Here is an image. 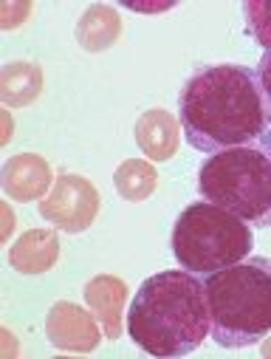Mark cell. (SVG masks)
I'll use <instances>...</instances> for the list:
<instances>
[{
	"instance_id": "8992f818",
	"label": "cell",
	"mask_w": 271,
	"mask_h": 359,
	"mask_svg": "<svg viewBox=\"0 0 271 359\" xmlns=\"http://www.w3.org/2000/svg\"><path fill=\"white\" fill-rule=\"evenodd\" d=\"M243 15H246L251 37L265 51H271V0H246Z\"/></svg>"
},
{
	"instance_id": "5b68a950",
	"label": "cell",
	"mask_w": 271,
	"mask_h": 359,
	"mask_svg": "<svg viewBox=\"0 0 271 359\" xmlns=\"http://www.w3.org/2000/svg\"><path fill=\"white\" fill-rule=\"evenodd\" d=\"M204 201L229 210L251 226H271V158L263 147H229L198 170Z\"/></svg>"
},
{
	"instance_id": "277c9868",
	"label": "cell",
	"mask_w": 271,
	"mask_h": 359,
	"mask_svg": "<svg viewBox=\"0 0 271 359\" xmlns=\"http://www.w3.org/2000/svg\"><path fill=\"white\" fill-rule=\"evenodd\" d=\"M169 246L181 269L207 278L251 255L254 226L223 207L198 201L175 218Z\"/></svg>"
},
{
	"instance_id": "7a4b0ae2",
	"label": "cell",
	"mask_w": 271,
	"mask_h": 359,
	"mask_svg": "<svg viewBox=\"0 0 271 359\" xmlns=\"http://www.w3.org/2000/svg\"><path fill=\"white\" fill-rule=\"evenodd\" d=\"M212 328L204 280L187 269H167L147 278L130 309L127 331L150 356H190Z\"/></svg>"
},
{
	"instance_id": "6da1fadb",
	"label": "cell",
	"mask_w": 271,
	"mask_h": 359,
	"mask_svg": "<svg viewBox=\"0 0 271 359\" xmlns=\"http://www.w3.org/2000/svg\"><path fill=\"white\" fill-rule=\"evenodd\" d=\"M181 130L198 153L263 147L271 133V105L257 71L240 62L201 65L178 94Z\"/></svg>"
},
{
	"instance_id": "ba28073f",
	"label": "cell",
	"mask_w": 271,
	"mask_h": 359,
	"mask_svg": "<svg viewBox=\"0 0 271 359\" xmlns=\"http://www.w3.org/2000/svg\"><path fill=\"white\" fill-rule=\"evenodd\" d=\"M265 153H268V158H271V133H268V142H265Z\"/></svg>"
},
{
	"instance_id": "3957f363",
	"label": "cell",
	"mask_w": 271,
	"mask_h": 359,
	"mask_svg": "<svg viewBox=\"0 0 271 359\" xmlns=\"http://www.w3.org/2000/svg\"><path fill=\"white\" fill-rule=\"evenodd\" d=\"M212 339L221 348H249L271 334V257L249 255L204 278Z\"/></svg>"
},
{
	"instance_id": "52a82bcc",
	"label": "cell",
	"mask_w": 271,
	"mask_h": 359,
	"mask_svg": "<svg viewBox=\"0 0 271 359\" xmlns=\"http://www.w3.org/2000/svg\"><path fill=\"white\" fill-rule=\"evenodd\" d=\"M257 79H260V88H263V94H265V100H268V105H271V51H263V57H260V62H257Z\"/></svg>"
}]
</instances>
